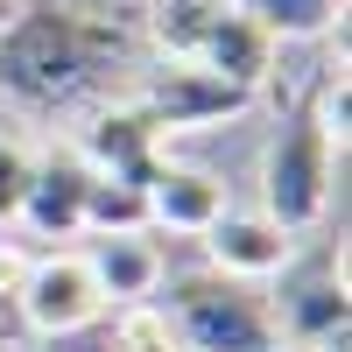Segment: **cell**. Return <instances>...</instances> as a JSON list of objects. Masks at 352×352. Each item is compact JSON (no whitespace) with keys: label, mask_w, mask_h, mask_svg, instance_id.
Instances as JSON below:
<instances>
[{"label":"cell","mask_w":352,"mask_h":352,"mask_svg":"<svg viewBox=\"0 0 352 352\" xmlns=\"http://www.w3.org/2000/svg\"><path fill=\"white\" fill-rule=\"evenodd\" d=\"M169 317V331L184 352H282L275 310L254 296V282H232L219 268L169 282V296L155 303Z\"/></svg>","instance_id":"1"},{"label":"cell","mask_w":352,"mask_h":352,"mask_svg":"<svg viewBox=\"0 0 352 352\" xmlns=\"http://www.w3.org/2000/svg\"><path fill=\"white\" fill-rule=\"evenodd\" d=\"M331 184H338V148L324 141V127L310 113L289 120L268 141V155H261V212L282 232H310L331 212Z\"/></svg>","instance_id":"2"},{"label":"cell","mask_w":352,"mask_h":352,"mask_svg":"<svg viewBox=\"0 0 352 352\" xmlns=\"http://www.w3.org/2000/svg\"><path fill=\"white\" fill-rule=\"evenodd\" d=\"M14 310H21V324L36 338H71V331L106 317V296H99L92 268H85V254H36Z\"/></svg>","instance_id":"3"},{"label":"cell","mask_w":352,"mask_h":352,"mask_svg":"<svg viewBox=\"0 0 352 352\" xmlns=\"http://www.w3.org/2000/svg\"><path fill=\"white\" fill-rule=\"evenodd\" d=\"M197 240H204V254H212V268L232 275V282H268V275H282L289 261H296V232H282L261 204H247V212L226 204Z\"/></svg>","instance_id":"4"},{"label":"cell","mask_w":352,"mask_h":352,"mask_svg":"<svg viewBox=\"0 0 352 352\" xmlns=\"http://www.w3.org/2000/svg\"><path fill=\"white\" fill-rule=\"evenodd\" d=\"M85 184H92V162L78 155V141L43 148L36 169H28V197H21V219L14 226L43 232V240H71V232H85Z\"/></svg>","instance_id":"5"},{"label":"cell","mask_w":352,"mask_h":352,"mask_svg":"<svg viewBox=\"0 0 352 352\" xmlns=\"http://www.w3.org/2000/svg\"><path fill=\"white\" fill-rule=\"evenodd\" d=\"M155 141H162V127H155V113L148 106H113V113H99L92 127H85V141H78V155L92 162V169H106V176H127V184H148L155 176Z\"/></svg>","instance_id":"6"},{"label":"cell","mask_w":352,"mask_h":352,"mask_svg":"<svg viewBox=\"0 0 352 352\" xmlns=\"http://www.w3.org/2000/svg\"><path fill=\"white\" fill-rule=\"evenodd\" d=\"M85 268H92L106 310L155 303V289H162V254H155L148 232H99L92 254H85Z\"/></svg>","instance_id":"7"},{"label":"cell","mask_w":352,"mask_h":352,"mask_svg":"<svg viewBox=\"0 0 352 352\" xmlns=\"http://www.w3.org/2000/svg\"><path fill=\"white\" fill-rule=\"evenodd\" d=\"M275 310V331H282V345H310V352H345V268L331 261L317 282H303V289H289L282 303H268Z\"/></svg>","instance_id":"8"},{"label":"cell","mask_w":352,"mask_h":352,"mask_svg":"<svg viewBox=\"0 0 352 352\" xmlns=\"http://www.w3.org/2000/svg\"><path fill=\"white\" fill-rule=\"evenodd\" d=\"M190 64H204L219 85H232V92H254V85L275 71V36H268L247 8H226V14L212 21V36L197 43Z\"/></svg>","instance_id":"9"},{"label":"cell","mask_w":352,"mask_h":352,"mask_svg":"<svg viewBox=\"0 0 352 352\" xmlns=\"http://www.w3.org/2000/svg\"><path fill=\"white\" fill-rule=\"evenodd\" d=\"M141 190H148V226H169V232H204L226 212V184L190 162H155V176Z\"/></svg>","instance_id":"10"},{"label":"cell","mask_w":352,"mask_h":352,"mask_svg":"<svg viewBox=\"0 0 352 352\" xmlns=\"http://www.w3.org/2000/svg\"><path fill=\"white\" fill-rule=\"evenodd\" d=\"M247 92H232V85H219L204 64H190V56H169L162 78L148 85V106L155 113V127H190V120H212V113H232Z\"/></svg>","instance_id":"11"},{"label":"cell","mask_w":352,"mask_h":352,"mask_svg":"<svg viewBox=\"0 0 352 352\" xmlns=\"http://www.w3.org/2000/svg\"><path fill=\"white\" fill-rule=\"evenodd\" d=\"M85 232H148V190L127 184V176L92 169V184H85Z\"/></svg>","instance_id":"12"},{"label":"cell","mask_w":352,"mask_h":352,"mask_svg":"<svg viewBox=\"0 0 352 352\" xmlns=\"http://www.w3.org/2000/svg\"><path fill=\"white\" fill-rule=\"evenodd\" d=\"M232 8V0H148V28L169 56H197V43L212 36V21Z\"/></svg>","instance_id":"13"},{"label":"cell","mask_w":352,"mask_h":352,"mask_svg":"<svg viewBox=\"0 0 352 352\" xmlns=\"http://www.w3.org/2000/svg\"><path fill=\"white\" fill-rule=\"evenodd\" d=\"M232 8H247L268 36H324L331 14H345V0H232Z\"/></svg>","instance_id":"14"},{"label":"cell","mask_w":352,"mask_h":352,"mask_svg":"<svg viewBox=\"0 0 352 352\" xmlns=\"http://www.w3.org/2000/svg\"><path fill=\"white\" fill-rule=\"evenodd\" d=\"M113 352H184L169 331V317L155 303H127L120 317H113Z\"/></svg>","instance_id":"15"},{"label":"cell","mask_w":352,"mask_h":352,"mask_svg":"<svg viewBox=\"0 0 352 352\" xmlns=\"http://www.w3.org/2000/svg\"><path fill=\"white\" fill-rule=\"evenodd\" d=\"M28 169H36V148L14 134H0V226L21 219V197H28Z\"/></svg>","instance_id":"16"},{"label":"cell","mask_w":352,"mask_h":352,"mask_svg":"<svg viewBox=\"0 0 352 352\" xmlns=\"http://www.w3.org/2000/svg\"><path fill=\"white\" fill-rule=\"evenodd\" d=\"M317 127H324V141L345 155V134H352V106H345V64L324 71V85H317V113H310Z\"/></svg>","instance_id":"17"},{"label":"cell","mask_w":352,"mask_h":352,"mask_svg":"<svg viewBox=\"0 0 352 352\" xmlns=\"http://www.w3.org/2000/svg\"><path fill=\"white\" fill-rule=\"evenodd\" d=\"M28 268H36V254L28 247H14V240H0V296H21V282H28Z\"/></svg>","instance_id":"18"},{"label":"cell","mask_w":352,"mask_h":352,"mask_svg":"<svg viewBox=\"0 0 352 352\" xmlns=\"http://www.w3.org/2000/svg\"><path fill=\"white\" fill-rule=\"evenodd\" d=\"M0 352H8V338H0Z\"/></svg>","instance_id":"19"}]
</instances>
